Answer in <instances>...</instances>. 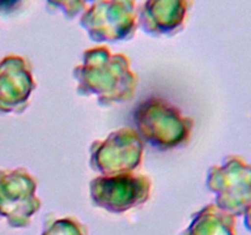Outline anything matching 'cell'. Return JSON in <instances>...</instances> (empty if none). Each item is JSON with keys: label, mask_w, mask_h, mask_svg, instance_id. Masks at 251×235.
<instances>
[{"label": "cell", "mask_w": 251, "mask_h": 235, "mask_svg": "<svg viewBox=\"0 0 251 235\" xmlns=\"http://www.w3.org/2000/svg\"><path fill=\"white\" fill-rule=\"evenodd\" d=\"M76 91L85 97H96L103 107L129 102L139 85V76L122 53H112L105 46L93 47L82 53V63L74 68Z\"/></svg>", "instance_id": "obj_1"}, {"label": "cell", "mask_w": 251, "mask_h": 235, "mask_svg": "<svg viewBox=\"0 0 251 235\" xmlns=\"http://www.w3.org/2000/svg\"><path fill=\"white\" fill-rule=\"evenodd\" d=\"M135 131L144 142L161 151L188 143L194 120L162 97L152 95L141 100L132 114Z\"/></svg>", "instance_id": "obj_2"}, {"label": "cell", "mask_w": 251, "mask_h": 235, "mask_svg": "<svg viewBox=\"0 0 251 235\" xmlns=\"http://www.w3.org/2000/svg\"><path fill=\"white\" fill-rule=\"evenodd\" d=\"M206 186L215 205L234 217H243L251 206V163L230 154L208 169Z\"/></svg>", "instance_id": "obj_3"}, {"label": "cell", "mask_w": 251, "mask_h": 235, "mask_svg": "<svg viewBox=\"0 0 251 235\" xmlns=\"http://www.w3.org/2000/svg\"><path fill=\"white\" fill-rule=\"evenodd\" d=\"M80 24L95 42L129 41L139 27L136 1L95 0L82 12Z\"/></svg>", "instance_id": "obj_4"}, {"label": "cell", "mask_w": 251, "mask_h": 235, "mask_svg": "<svg viewBox=\"0 0 251 235\" xmlns=\"http://www.w3.org/2000/svg\"><path fill=\"white\" fill-rule=\"evenodd\" d=\"M37 188V179L27 169H0V219L15 229L28 227L42 207Z\"/></svg>", "instance_id": "obj_5"}, {"label": "cell", "mask_w": 251, "mask_h": 235, "mask_svg": "<svg viewBox=\"0 0 251 235\" xmlns=\"http://www.w3.org/2000/svg\"><path fill=\"white\" fill-rule=\"evenodd\" d=\"M152 183L144 174L96 176L90 183V197L96 207L107 212L125 213L144 205L151 197Z\"/></svg>", "instance_id": "obj_6"}, {"label": "cell", "mask_w": 251, "mask_h": 235, "mask_svg": "<svg viewBox=\"0 0 251 235\" xmlns=\"http://www.w3.org/2000/svg\"><path fill=\"white\" fill-rule=\"evenodd\" d=\"M145 142L135 129L122 127L90 147V166L100 175L132 173L142 163Z\"/></svg>", "instance_id": "obj_7"}, {"label": "cell", "mask_w": 251, "mask_h": 235, "mask_svg": "<svg viewBox=\"0 0 251 235\" xmlns=\"http://www.w3.org/2000/svg\"><path fill=\"white\" fill-rule=\"evenodd\" d=\"M37 85L32 64L21 55H7L0 61V113L21 114L27 109Z\"/></svg>", "instance_id": "obj_8"}, {"label": "cell", "mask_w": 251, "mask_h": 235, "mask_svg": "<svg viewBox=\"0 0 251 235\" xmlns=\"http://www.w3.org/2000/svg\"><path fill=\"white\" fill-rule=\"evenodd\" d=\"M193 0H145L137 11L142 31L153 37L173 36L188 20Z\"/></svg>", "instance_id": "obj_9"}, {"label": "cell", "mask_w": 251, "mask_h": 235, "mask_svg": "<svg viewBox=\"0 0 251 235\" xmlns=\"http://www.w3.org/2000/svg\"><path fill=\"white\" fill-rule=\"evenodd\" d=\"M235 225L237 217L210 203L194 213L190 224L179 235H237Z\"/></svg>", "instance_id": "obj_10"}, {"label": "cell", "mask_w": 251, "mask_h": 235, "mask_svg": "<svg viewBox=\"0 0 251 235\" xmlns=\"http://www.w3.org/2000/svg\"><path fill=\"white\" fill-rule=\"evenodd\" d=\"M41 235H88L85 224L73 215L56 217L49 213L44 217Z\"/></svg>", "instance_id": "obj_11"}, {"label": "cell", "mask_w": 251, "mask_h": 235, "mask_svg": "<svg viewBox=\"0 0 251 235\" xmlns=\"http://www.w3.org/2000/svg\"><path fill=\"white\" fill-rule=\"evenodd\" d=\"M95 0H47L49 9L58 10L66 19L71 20L82 14Z\"/></svg>", "instance_id": "obj_12"}, {"label": "cell", "mask_w": 251, "mask_h": 235, "mask_svg": "<svg viewBox=\"0 0 251 235\" xmlns=\"http://www.w3.org/2000/svg\"><path fill=\"white\" fill-rule=\"evenodd\" d=\"M243 217H244L245 228L251 232V206L249 207V210L244 213V215H243Z\"/></svg>", "instance_id": "obj_13"}]
</instances>
